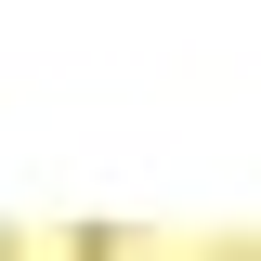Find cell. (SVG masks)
Instances as JSON below:
<instances>
[{"label":"cell","instance_id":"6da1fadb","mask_svg":"<svg viewBox=\"0 0 261 261\" xmlns=\"http://www.w3.org/2000/svg\"><path fill=\"white\" fill-rule=\"evenodd\" d=\"M0 261H118V222H0Z\"/></svg>","mask_w":261,"mask_h":261},{"label":"cell","instance_id":"7a4b0ae2","mask_svg":"<svg viewBox=\"0 0 261 261\" xmlns=\"http://www.w3.org/2000/svg\"><path fill=\"white\" fill-rule=\"evenodd\" d=\"M209 261H261V235H222V248H209Z\"/></svg>","mask_w":261,"mask_h":261}]
</instances>
